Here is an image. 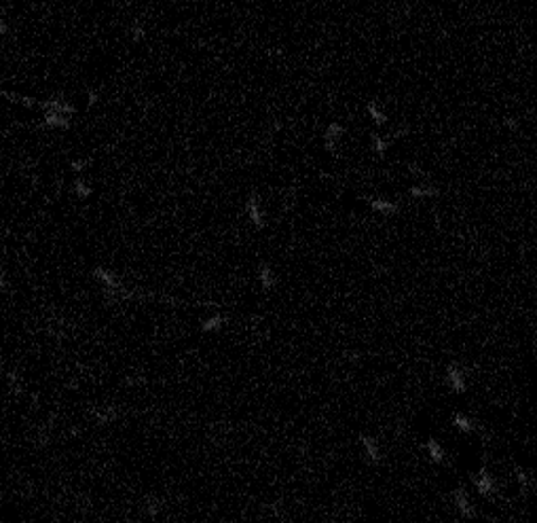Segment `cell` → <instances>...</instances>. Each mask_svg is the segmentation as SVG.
I'll return each mask as SVG.
<instances>
[{"instance_id":"cell-5","label":"cell","mask_w":537,"mask_h":523,"mask_svg":"<svg viewBox=\"0 0 537 523\" xmlns=\"http://www.w3.org/2000/svg\"><path fill=\"white\" fill-rule=\"evenodd\" d=\"M448 384L455 392H459V394L465 392V379H463V373L459 371L457 364H450L448 367Z\"/></svg>"},{"instance_id":"cell-12","label":"cell","mask_w":537,"mask_h":523,"mask_svg":"<svg viewBox=\"0 0 537 523\" xmlns=\"http://www.w3.org/2000/svg\"><path fill=\"white\" fill-rule=\"evenodd\" d=\"M224 316H220V314H216V316H212V318H207L203 324H201V331L203 333H212V331H218V328H220L222 324H224Z\"/></svg>"},{"instance_id":"cell-13","label":"cell","mask_w":537,"mask_h":523,"mask_svg":"<svg viewBox=\"0 0 537 523\" xmlns=\"http://www.w3.org/2000/svg\"><path fill=\"white\" fill-rule=\"evenodd\" d=\"M425 449L430 451V458L434 460V462H438V464H440V462L444 460V449L438 445V441L430 439V441H427V445H425Z\"/></svg>"},{"instance_id":"cell-24","label":"cell","mask_w":537,"mask_h":523,"mask_svg":"<svg viewBox=\"0 0 537 523\" xmlns=\"http://www.w3.org/2000/svg\"><path fill=\"white\" fill-rule=\"evenodd\" d=\"M87 166H89V161H83V159H76V161L70 163V168L74 169V172H83V169L87 168Z\"/></svg>"},{"instance_id":"cell-20","label":"cell","mask_w":537,"mask_h":523,"mask_svg":"<svg viewBox=\"0 0 537 523\" xmlns=\"http://www.w3.org/2000/svg\"><path fill=\"white\" fill-rule=\"evenodd\" d=\"M372 144H375V150H376V153H379L381 157L385 155V150H387V147H389V144L385 142V140H381L379 136H376V133H375V136H372Z\"/></svg>"},{"instance_id":"cell-10","label":"cell","mask_w":537,"mask_h":523,"mask_svg":"<svg viewBox=\"0 0 537 523\" xmlns=\"http://www.w3.org/2000/svg\"><path fill=\"white\" fill-rule=\"evenodd\" d=\"M0 95H2V98H7V100H11V102H15V104L26 106V108H36V106H38V102H36V100L28 98V95L13 93V91H0Z\"/></svg>"},{"instance_id":"cell-26","label":"cell","mask_w":537,"mask_h":523,"mask_svg":"<svg viewBox=\"0 0 537 523\" xmlns=\"http://www.w3.org/2000/svg\"><path fill=\"white\" fill-rule=\"evenodd\" d=\"M503 123H505V127H508V130H512V131H516V130H518L516 119H512V117H505V119H503Z\"/></svg>"},{"instance_id":"cell-11","label":"cell","mask_w":537,"mask_h":523,"mask_svg":"<svg viewBox=\"0 0 537 523\" xmlns=\"http://www.w3.org/2000/svg\"><path fill=\"white\" fill-rule=\"evenodd\" d=\"M260 284H262V288H265V290H271L273 286H275V276H273V271H271V267H268V265H262L260 267Z\"/></svg>"},{"instance_id":"cell-25","label":"cell","mask_w":537,"mask_h":523,"mask_svg":"<svg viewBox=\"0 0 537 523\" xmlns=\"http://www.w3.org/2000/svg\"><path fill=\"white\" fill-rule=\"evenodd\" d=\"M97 98H100V95H97V91H93V89L87 91V104L89 106H95L97 104Z\"/></svg>"},{"instance_id":"cell-2","label":"cell","mask_w":537,"mask_h":523,"mask_svg":"<svg viewBox=\"0 0 537 523\" xmlns=\"http://www.w3.org/2000/svg\"><path fill=\"white\" fill-rule=\"evenodd\" d=\"M248 216H250V221L254 223L256 229L265 227V216H262V210H260L258 199H256V197H250L248 199Z\"/></svg>"},{"instance_id":"cell-6","label":"cell","mask_w":537,"mask_h":523,"mask_svg":"<svg viewBox=\"0 0 537 523\" xmlns=\"http://www.w3.org/2000/svg\"><path fill=\"white\" fill-rule=\"evenodd\" d=\"M93 278H95V280H100V282L104 284V286H106V288H110V290H123V286H121V284H119V280L114 278L110 271H106V269H100V267H97V269L93 271Z\"/></svg>"},{"instance_id":"cell-15","label":"cell","mask_w":537,"mask_h":523,"mask_svg":"<svg viewBox=\"0 0 537 523\" xmlns=\"http://www.w3.org/2000/svg\"><path fill=\"white\" fill-rule=\"evenodd\" d=\"M453 422H455V426H457V428H459V430H461V432H465V434H469V432H474V422H472V419H469V417H465V415H461V413H457V415H455V419H453Z\"/></svg>"},{"instance_id":"cell-23","label":"cell","mask_w":537,"mask_h":523,"mask_svg":"<svg viewBox=\"0 0 537 523\" xmlns=\"http://www.w3.org/2000/svg\"><path fill=\"white\" fill-rule=\"evenodd\" d=\"M9 32V23H7V19H4V11H2V7H0V36H4Z\"/></svg>"},{"instance_id":"cell-1","label":"cell","mask_w":537,"mask_h":523,"mask_svg":"<svg viewBox=\"0 0 537 523\" xmlns=\"http://www.w3.org/2000/svg\"><path fill=\"white\" fill-rule=\"evenodd\" d=\"M38 106H40L45 112L51 111V112L64 114V117H68V114H74V112H76V106L70 104V102H66V100H62V98H51V100L38 102Z\"/></svg>"},{"instance_id":"cell-3","label":"cell","mask_w":537,"mask_h":523,"mask_svg":"<svg viewBox=\"0 0 537 523\" xmlns=\"http://www.w3.org/2000/svg\"><path fill=\"white\" fill-rule=\"evenodd\" d=\"M366 202H368V205L375 212H381V214H385V216H389V214H398V204H394V202H387V199H366Z\"/></svg>"},{"instance_id":"cell-16","label":"cell","mask_w":537,"mask_h":523,"mask_svg":"<svg viewBox=\"0 0 537 523\" xmlns=\"http://www.w3.org/2000/svg\"><path fill=\"white\" fill-rule=\"evenodd\" d=\"M74 193H76L78 199H87V197L93 195V188H91L85 180L78 178V180H74Z\"/></svg>"},{"instance_id":"cell-18","label":"cell","mask_w":537,"mask_h":523,"mask_svg":"<svg viewBox=\"0 0 537 523\" xmlns=\"http://www.w3.org/2000/svg\"><path fill=\"white\" fill-rule=\"evenodd\" d=\"M368 114H370L372 119H375V123H376V125H385L387 117H385V114H383V112L379 111V108H376V104H372V102L368 104Z\"/></svg>"},{"instance_id":"cell-21","label":"cell","mask_w":537,"mask_h":523,"mask_svg":"<svg viewBox=\"0 0 537 523\" xmlns=\"http://www.w3.org/2000/svg\"><path fill=\"white\" fill-rule=\"evenodd\" d=\"M131 38L136 40V42L144 38V28L140 26V23H133V26H131Z\"/></svg>"},{"instance_id":"cell-17","label":"cell","mask_w":537,"mask_h":523,"mask_svg":"<svg viewBox=\"0 0 537 523\" xmlns=\"http://www.w3.org/2000/svg\"><path fill=\"white\" fill-rule=\"evenodd\" d=\"M438 188L434 187H411V195L412 197H438Z\"/></svg>"},{"instance_id":"cell-4","label":"cell","mask_w":537,"mask_h":523,"mask_svg":"<svg viewBox=\"0 0 537 523\" xmlns=\"http://www.w3.org/2000/svg\"><path fill=\"white\" fill-rule=\"evenodd\" d=\"M42 119H45V125L47 127H55V130H68V127H70V119L68 117L57 114V112H51V111H47L45 114H42Z\"/></svg>"},{"instance_id":"cell-19","label":"cell","mask_w":537,"mask_h":523,"mask_svg":"<svg viewBox=\"0 0 537 523\" xmlns=\"http://www.w3.org/2000/svg\"><path fill=\"white\" fill-rule=\"evenodd\" d=\"M114 417H117V411H114L112 407H110V409H106L104 413H97V415H95L97 424H108V422H112Z\"/></svg>"},{"instance_id":"cell-14","label":"cell","mask_w":537,"mask_h":523,"mask_svg":"<svg viewBox=\"0 0 537 523\" xmlns=\"http://www.w3.org/2000/svg\"><path fill=\"white\" fill-rule=\"evenodd\" d=\"M345 133V127L343 125H339V123H330L328 125V130H326V144H334V140L340 138Z\"/></svg>"},{"instance_id":"cell-8","label":"cell","mask_w":537,"mask_h":523,"mask_svg":"<svg viewBox=\"0 0 537 523\" xmlns=\"http://www.w3.org/2000/svg\"><path fill=\"white\" fill-rule=\"evenodd\" d=\"M455 504H457V508H459V513L463 517H467V519H472V517H474V508H472V504H469V500H467V496H465V491H463V489H457L455 491Z\"/></svg>"},{"instance_id":"cell-28","label":"cell","mask_w":537,"mask_h":523,"mask_svg":"<svg viewBox=\"0 0 537 523\" xmlns=\"http://www.w3.org/2000/svg\"><path fill=\"white\" fill-rule=\"evenodd\" d=\"M411 172H412L414 176H421V178H427V174H425V172H421V169H419L417 166H411Z\"/></svg>"},{"instance_id":"cell-27","label":"cell","mask_w":537,"mask_h":523,"mask_svg":"<svg viewBox=\"0 0 537 523\" xmlns=\"http://www.w3.org/2000/svg\"><path fill=\"white\" fill-rule=\"evenodd\" d=\"M518 483L522 485V487H527V474H524L522 470H518Z\"/></svg>"},{"instance_id":"cell-22","label":"cell","mask_w":537,"mask_h":523,"mask_svg":"<svg viewBox=\"0 0 537 523\" xmlns=\"http://www.w3.org/2000/svg\"><path fill=\"white\" fill-rule=\"evenodd\" d=\"M159 506H161V504H159V500H155V498H152V500H148V504H146V513L155 517V515L159 513Z\"/></svg>"},{"instance_id":"cell-9","label":"cell","mask_w":537,"mask_h":523,"mask_svg":"<svg viewBox=\"0 0 537 523\" xmlns=\"http://www.w3.org/2000/svg\"><path fill=\"white\" fill-rule=\"evenodd\" d=\"M362 445H364L366 455H368V460L372 462V464H379V462H381V451H379L376 441L370 439V436H362Z\"/></svg>"},{"instance_id":"cell-29","label":"cell","mask_w":537,"mask_h":523,"mask_svg":"<svg viewBox=\"0 0 537 523\" xmlns=\"http://www.w3.org/2000/svg\"><path fill=\"white\" fill-rule=\"evenodd\" d=\"M7 288V278H4V271L0 269V290Z\"/></svg>"},{"instance_id":"cell-7","label":"cell","mask_w":537,"mask_h":523,"mask_svg":"<svg viewBox=\"0 0 537 523\" xmlns=\"http://www.w3.org/2000/svg\"><path fill=\"white\" fill-rule=\"evenodd\" d=\"M476 487H478V491L482 496H491V494H495V483H493V479H491V474L486 472V470H482L480 472V477L476 479Z\"/></svg>"}]
</instances>
